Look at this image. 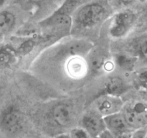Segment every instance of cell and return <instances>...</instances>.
I'll list each match as a JSON object with an SVG mask.
<instances>
[{
  "instance_id": "6da1fadb",
  "label": "cell",
  "mask_w": 147,
  "mask_h": 138,
  "mask_svg": "<svg viewBox=\"0 0 147 138\" xmlns=\"http://www.w3.org/2000/svg\"><path fill=\"white\" fill-rule=\"evenodd\" d=\"M106 7L98 2H88L78 9L73 17V26L83 29L91 28L101 22L106 16Z\"/></svg>"
},
{
  "instance_id": "7a4b0ae2",
  "label": "cell",
  "mask_w": 147,
  "mask_h": 138,
  "mask_svg": "<svg viewBox=\"0 0 147 138\" xmlns=\"http://www.w3.org/2000/svg\"><path fill=\"white\" fill-rule=\"evenodd\" d=\"M25 126V118L17 106L10 104L0 112V131L7 136H16Z\"/></svg>"
},
{
  "instance_id": "3957f363",
  "label": "cell",
  "mask_w": 147,
  "mask_h": 138,
  "mask_svg": "<svg viewBox=\"0 0 147 138\" xmlns=\"http://www.w3.org/2000/svg\"><path fill=\"white\" fill-rule=\"evenodd\" d=\"M39 25L50 32V36L66 35L73 27V17L67 14L53 12L51 14L39 22Z\"/></svg>"
},
{
  "instance_id": "277c9868",
  "label": "cell",
  "mask_w": 147,
  "mask_h": 138,
  "mask_svg": "<svg viewBox=\"0 0 147 138\" xmlns=\"http://www.w3.org/2000/svg\"><path fill=\"white\" fill-rule=\"evenodd\" d=\"M134 12L126 9L114 14L109 27V34L113 38H121L126 36L136 22Z\"/></svg>"
},
{
  "instance_id": "5b68a950",
  "label": "cell",
  "mask_w": 147,
  "mask_h": 138,
  "mask_svg": "<svg viewBox=\"0 0 147 138\" xmlns=\"http://www.w3.org/2000/svg\"><path fill=\"white\" fill-rule=\"evenodd\" d=\"M95 109L102 116L119 113L124 106L121 96L101 93L94 101Z\"/></svg>"
},
{
  "instance_id": "8992f818",
  "label": "cell",
  "mask_w": 147,
  "mask_h": 138,
  "mask_svg": "<svg viewBox=\"0 0 147 138\" xmlns=\"http://www.w3.org/2000/svg\"><path fill=\"white\" fill-rule=\"evenodd\" d=\"M76 114L73 108L67 103H59L50 111V118L56 126L68 127L73 124Z\"/></svg>"
},
{
  "instance_id": "52a82bcc",
  "label": "cell",
  "mask_w": 147,
  "mask_h": 138,
  "mask_svg": "<svg viewBox=\"0 0 147 138\" xmlns=\"http://www.w3.org/2000/svg\"><path fill=\"white\" fill-rule=\"evenodd\" d=\"M81 127H83L92 138H97V137L106 129L103 116L96 110H90L84 114L81 119Z\"/></svg>"
},
{
  "instance_id": "ba28073f",
  "label": "cell",
  "mask_w": 147,
  "mask_h": 138,
  "mask_svg": "<svg viewBox=\"0 0 147 138\" xmlns=\"http://www.w3.org/2000/svg\"><path fill=\"white\" fill-rule=\"evenodd\" d=\"M65 69L70 77L80 79L87 75L89 70L88 61L81 55H70L66 59Z\"/></svg>"
},
{
  "instance_id": "9c48e42d",
  "label": "cell",
  "mask_w": 147,
  "mask_h": 138,
  "mask_svg": "<svg viewBox=\"0 0 147 138\" xmlns=\"http://www.w3.org/2000/svg\"><path fill=\"white\" fill-rule=\"evenodd\" d=\"M103 120L106 129L111 132L113 135L134 130L129 126L121 112L103 116Z\"/></svg>"
},
{
  "instance_id": "30bf717a",
  "label": "cell",
  "mask_w": 147,
  "mask_h": 138,
  "mask_svg": "<svg viewBox=\"0 0 147 138\" xmlns=\"http://www.w3.org/2000/svg\"><path fill=\"white\" fill-rule=\"evenodd\" d=\"M129 89V86L121 77L113 76L109 78L106 83L104 89L102 93L121 96L126 93Z\"/></svg>"
},
{
  "instance_id": "8fae6325",
  "label": "cell",
  "mask_w": 147,
  "mask_h": 138,
  "mask_svg": "<svg viewBox=\"0 0 147 138\" xmlns=\"http://www.w3.org/2000/svg\"><path fill=\"white\" fill-rule=\"evenodd\" d=\"M123 116H124L125 120L127 122L129 126L132 129H136L139 128H142L147 124V120L143 116L136 114L129 104L123 106V109L121 111Z\"/></svg>"
},
{
  "instance_id": "7c38bea8",
  "label": "cell",
  "mask_w": 147,
  "mask_h": 138,
  "mask_svg": "<svg viewBox=\"0 0 147 138\" xmlns=\"http://www.w3.org/2000/svg\"><path fill=\"white\" fill-rule=\"evenodd\" d=\"M17 55L12 46L5 45L0 47V70L11 68L17 62Z\"/></svg>"
},
{
  "instance_id": "4fadbf2b",
  "label": "cell",
  "mask_w": 147,
  "mask_h": 138,
  "mask_svg": "<svg viewBox=\"0 0 147 138\" xmlns=\"http://www.w3.org/2000/svg\"><path fill=\"white\" fill-rule=\"evenodd\" d=\"M16 23L17 17L12 12L6 9L0 10V30L4 35L14 30Z\"/></svg>"
},
{
  "instance_id": "5bb4252c",
  "label": "cell",
  "mask_w": 147,
  "mask_h": 138,
  "mask_svg": "<svg viewBox=\"0 0 147 138\" xmlns=\"http://www.w3.org/2000/svg\"><path fill=\"white\" fill-rule=\"evenodd\" d=\"M90 53H91L90 52ZM108 56L100 51H94L91 53L89 60H87L89 70H91L94 73H99L103 71V66L107 60Z\"/></svg>"
},
{
  "instance_id": "9a60e30c",
  "label": "cell",
  "mask_w": 147,
  "mask_h": 138,
  "mask_svg": "<svg viewBox=\"0 0 147 138\" xmlns=\"http://www.w3.org/2000/svg\"><path fill=\"white\" fill-rule=\"evenodd\" d=\"M89 0H64L55 12L72 16L78 9L88 2Z\"/></svg>"
},
{
  "instance_id": "2e32d148",
  "label": "cell",
  "mask_w": 147,
  "mask_h": 138,
  "mask_svg": "<svg viewBox=\"0 0 147 138\" xmlns=\"http://www.w3.org/2000/svg\"><path fill=\"white\" fill-rule=\"evenodd\" d=\"M113 61L116 66L124 70H131L136 63V58L124 53H118L115 55Z\"/></svg>"
},
{
  "instance_id": "e0dca14e",
  "label": "cell",
  "mask_w": 147,
  "mask_h": 138,
  "mask_svg": "<svg viewBox=\"0 0 147 138\" xmlns=\"http://www.w3.org/2000/svg\"><path fill=\"white\" fill-rule=\"evenodd\" d=\"M36 45V40L34 38H27L21 42L17 48H14L17 55H25L32 51Z\"/></svg>"
},
{
  "instance_id": "ac0fdd59",
  "label": "cell",
  "mask_w": 147,
  "mask_h": 138,
  "mask_svg": "<svg viewBox=\"0 0 147 138\" xmlns=\"http://www.w3.org/2000/svg\"><path fill=\"white\" fill-rule=\"evenodd\" d=\"M129 105L136 114L143 116L147 120V103L143 101H136Z\"/></svg>"
},
{
  "instance_id": "d6986e66",
  "label": "cell",
  "mask_w": 147,
  "mask_h": 138,
  "mask_svg": "<svg viewBox=\"0 0 147 138\" xmlns=\"http://www.w3.org/2000/svg\"><path fill=\"white\" fill-rule=\"evenodd\" d=\"M33 7L37 9H43L45 7H50L56 5L60 1V0H27Z\"/></svg>"
},
{
  "instance_id": "ffe728a7",
  "label": "cell",
  "mask_w": 147,
  "mask_h": 138,
  "mask_svg": "<svg viewBox=\"0 0 147 138\" xmlns=\"http://www.w3.org/2000/svg\"><path fill=\"white\" fill-rule=\"evenodd\" d=\"M136 80L139 87L147 91V68L142 69L138 72Z\"/></svg>"
},
{
  "instance_id": "44dd1931",
  "label": "cell",
  "mask_w": 147,
  "mask_h": 138,
  "mask_svg": "<svg viewBox=\"0 0 147 138\" xmlns=\"http://www.w3.org/2000/svg\"><path fill=\"white\" fill-rule=\"evenodd\" d=\"M71 138H92L83 127L73 128L69 132Z\"/></svg>"
},
{
  "instance_id": "7402d4cb",
  "label": "cell",
  "mask_w": 147,
  "mask_h": 138,
  "mask_svg": "<svg viewBox=\"0 0 147 138\" xmlns=\"http://www.w3.org/2000/svg\"><path fill=\"white\" fill-rule=\"evenodd\" d=\"M138 50L140 55L147 60V37L142 39L138 45Z\"/></svg>"
},
{
  "instance_id": "603a6c76",
  "label": "cell",
  "mask_w": 147,
  "mask_h": 138,
  "mask_svg": "<svg viewBox=\"0 0 147 138\" xmlns=\"http://www.w3.org/2000/svg\"><path fill=\"white\" fill-rule=\"evenodd\" d=\"M147 136V132L145 129L139 128V129H134L131 132V138H146Z\"/></svg>"
},
{
  "instance_id": "cb8c5ba5",
  "label": "cell",
  "mask_w": 147,
  "mask_h": 138,
  "mask_svg": "<svg viewBox=\"0 0 147 138\" xmlns=\"http://www.w3.org/2000/svg\"><path fill=\"white\" fill-rule=\"evenodd\" d=\"M97 138H114V135L106 129L97 137Z\"/></svg>"
},
{
  "instance_id": "d4e9b609",
  "label": "cell",
  "mask_w": 147,
  "mask_h": 138,
  "mask_svg": "<svg viewBox=\"0 0 147 138\" xmlns=\"http://www.w3.org/2000/svg\"><path fill=\"white\" fill-rule=\"evenodd\" d=\"M132 131L118 134V135H114V138H131V135Z\"/></svg>"
},
{
  "instance_id": "484cf974",
  "label": "cell",
  "mask_w": 147,
  "mask_h": 138,
  "mask_svg": "<svg viewBox=\"0 0 147 138\" xmlns=\"http://www.w3.org/2000/svg\"><path fill=\"white\" fill-rule=\"evenodd\" d=\"M118 2L123 6H129L133 4L135 0H117Z\"/></svg>"
},
{
  "instance_id": "4316f807",
  "label": "cell",
  "mask_w": 147,
  "mask_h": 138,
  "mask_svg": "<svg viewBox=\"0 0 147 138\" xmlns=\"http://www.w3.org/2000/svg\"><path fill=\"white\" fill-rule=\"evenodd\" d=\"M55 138H71V137H70V135H69V132H68V133L58 134V135H57L55 137Z\"/></svg>"
},
{
  "instance_id": "83f0119b",
  "label": "cell",
  "mask_w": 147,
  "mask_h": 138,
  "mask_svg": "<svg viewBox=\"0 0 147 138\" xmlns=\"http://www.w3.org/2000/svg\"><path fill=\"white\" fill-rule=\"evenodd\" d=\"M8 0H0V10L2 9L3 7L6 5Z\"/></svg>"
},
{
  "instance_id": "f1b7e54d",
  "label": "cell",
  "mask_w": 147,
  "mask_h": 138,
  "mask_svg": "<svg viewBox=\"0 0 147 138\" xmlns=\"http://www.w3.org/2000/svg\"><path fill=\"white\" fill-rule=\"evenodd\" d=\"M4 36L5 35L4 34V33H3L2 32H1V30H0V43L3 41V40H4Z\"/></svg>"
},
{
  "instance_id": "f546056e",
  "label": "cell",
  "mask_w": 147,
  "mask_h": 138,
  "mask_svg": "<svg viewBox=\"0 0 147 138\" xmlns=\"http://www.w3.org/2000/svg\"><path fill=\"white\" fill-rule=\"evenodd\" d=\"M141 2H147V0H139Z\"/></svg>"
},
{
  "instance_id": "4dcf8cb0",
  "label": "cell",
  "mask_w": 147,
  "mask_h": 138,
  "mask_svg": "<svg viewBox=\"0 0 147 138\" xmlns=\"http://www.w3.org/2000/svg\"><path fill=\"white\" fill-rule=\"evenodd\" d=\"M146 138H147V136H146Z\"/></svg>"
}]
</instances>
